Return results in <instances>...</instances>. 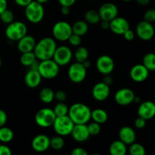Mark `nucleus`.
Segmentation results:
<instances>
[{
	"label": "nucleus",
	"mask_w": 155,
	"mask_h": 155,
	"mask_svg": "<svg viewBox=\"0 0 155 155\" xmlns=\"http://www.w3.org/2000/svg\"><path fill=\"white\" fill-rule=\"evenodd\" d=\"M56 48L57 45L54 39L45 37L36 42L33 52L38 60L44 61L52 58Z\"/></svg>",
	"instance_id": "f257e3e1"
},
{
	"label": "nucleus",
	"mask_w": 155,
	"mask_h": 155,
	"mask_svg": "<svg viewBox=\"0 0 155 155\" xmlns=\"http://www.w3.org/2000/svg\"><path fill=\"white\" fill-rule=\"evenodd\" d=\"M91 109L82 103H75L69 107L68 116L74 124H86L91 119Z\"/></svg>",
	"instance_id": "f03ea898"
},
{
	"label": "nucleus",
	"mask_w": 155,
	"mask_h": 155,
	"mask_svg": "<svg viewBox=\"0 0 155 155\" xmlns=\"http://www.w3.org/2000/svg\"><path fill=\"white\" fill-rule=\"evenodd\" d=\"M38 71L42 78L46 80L54 79L58 75L60 71V66L57 64L52 58L41 61L38 67Z\"/></svg>",
	"instance_id": "7ed1b4c3"
},
{
	"label": "nucleus",
	"mask_w": 155,
	"mask_h": 155,
	"mask_svg": "<svg viewBox=\"0 0 155 155\" xmlns=\"http://www.w3.org/2000/svg\"><path fill=\"white\" fill-rule=\"evenodd\" d=\"M25 16L32 24H38L43 19L45 10L42 4L36 1H32L25 7Z\"/></svg>",
	"instance_id": "20e7f679"
},
{
	"label": "nucleus",
	"mask_w": 155,
	"mask_h": 155,
	"mask_svg": "<svg viewBox=\"0 0 155 155\" xmlns=\"http://www.w3.org/2000/svg\"><path fill=\"white\" fill-rule=\"evenodd\" d=\"M5 33L9 40L18 41L23 36L27 35V26L21 21H13L8 24Z\"/></svg>",
	"instance_id": "39448f33"
},
{
	"label": "nucleus",
	"mask_w": 155,
	"mask_h": 155,
	"mask_svg": "<svg viewBox=\"0 0 155 155\" xmlns=\"http://www.w3.org/2000/svg\"><path fill=\"white\" fill-rule=\"evenodd\" d=\"M74 125L75 124L70 118V117L68 115H65V116L56 117L52 127L58 135L66 136L71 135Z\"/></svg>",
	"instance_id": "423d86ee"
},
{
	"label": "nucleus",
	"mask_w": 155,
	"mask_h": 155,
	"mask_svg": "<svg viewBox=\"0 0 155 155\" xmlns=\"http://www.w3.org/2000/svg\"><path fill=\"white\" fill-rule=\"evenodd\" d=\"M56 115L53 109L42 108L37 111L35 115V122L42 128H48L52 127Z\"/></svg>",
	"instance_id": "0eeeda50"
},
{
	"label": "nucleus",
	"mask_w": 155,
	"mask_h": 155,
	"mask_svg": "<svg viewBox=\"0 0 155 155\" xmlns=\"http://www.w3.org/2000/svg\"><path fill=\"white\" fill-rule=\"evenodd\" d=\"M72 33V26L66 21H58L52 27L54 38L61 42L68 41Z\"/></svg>",
	"instance_id": "6e6552de"
},
{
	"label": "nucleus",
	"mask_w": 155,
	"mask_h": 155,
	"mask_svg": "<svg viewBox=\"0 0 155 155\" xmlns=\"http://www.w3.org/2000/svg\"><path fill=\"white\" fill-rule=\"evenodd\" d=\"M86 68L80 62H75L70 66L68 71L69 80L74 83H80L86 77Z\"/></svg>",
	"instance_id": "1a4fd4ad"
},
{
	"label": "nucleus",
	"mask_w": 155,
	"mask_h": 155,
	"mask_svg": "<svg viewBox=\"0 0 155 155\" xmlns=\"http://www.w3.org/2000/svg\"><path fill=\"white\" fill-rule=\"evenodd\" d=\"M73 53L71 48L65 45L57 47L54 53L52 59L60 67L65 66L71 62Z\"/></svg>",
	"instance_id": "9d476101"
},
{
	"label": "nucleus",
	"mask_w": 155,
	"mask_h": 155,
	"mask_svg": "<svg viewBox=\"0 0 155 155\" xmlns=\"http://www.w3.org/2000/svg\"><path fill=\"white\" fill-rule=\"evenodd\" d=\"M154 28L152 24L148 21H140L137 24L136 28V33L139 39L144 41H149L154 37Z\"/></svg>",
	"instance_id": "9b49d317"
},
{
	"label": "nucleus",
	"mask_w": 155,
	"mask_h": 155,
	"mask_svg": "<svg viewBox=\"0 0 155 155\" xmlns=\"http://www.w3.org/2000/svg\"><path fill=\"white\" fill-rule=\"evenodd\" d=\"M96 68L98 72L103 75L110 74L114 69V61L110 56L106 54L101 55L97 59Z\"/></svg>",
	"instance_id": "f8f14e48"
},
{
	"label": "nucleus",
	"mask_w": 155,
	"mask_h": 155,
	"mask_svg": "<svg viewBox=\"0 0 155 155\" xmlns=\"http://www.w3.org/2000/svg\"><path fill=\"white\" fill-rule=\"evenodd\" d=\"M98 12L101 21H110L118 16V8L112 2H106L101 5Z\"/></svg>",
	"instance_id": "ddd939ff"
},
{
	"label": "nucleus",
	"mask_w": 155,
	"mask_h": 155,
	"mask_svg": "<svg viewBox=\"0 0 155 155\" xmlns=\"http://www.w3.org/2000/svg\"><path fill=\"white\" fill-rule=\"evenodd\" d=\"M134 97L135 93L132 89L128 88H123L119 89L115 93L114 99L119 105L126 106L133 102Z\"/></svg>",
	"instance_id": "4468645a"
},
{
	"label": "nucleus",
	"mask_w": 155,
	"mask_h": 155,
	"mask_svg": "<svg viewBox=\"0 0 155 155\" xmlns=\"http://www.w3.org/2000/svg\"><path fill=\"white\" fill-rule=\"evenodd\" d=\"M112 33L116 35H124L130 29V24L127 19L121 17H116L110 21V27Z\"/></svg>",
	"instance_id": "2eb2a0df"
},
{
	"label": "nucleus",
	"mask_w": 155,
	"mask_h": 155,
	"mask_svg": "<svg viewBox=\"0 0 155 155\" xmlns=\"http://www.w3.org/2000/svg\"><path fill=\"white\" fill-rule=\"evenodd\" d=\"M92 95L94 99L98 101H103L108 98L110 95V87L109 85L104 82H99L93 86L92 90Z\"/></svg>",
	"instance_id": "dca6fc26"
},
{
	"label": "nucleus",
	"mask_w": 155,
	"mask_h": 155,
	"mask_svg": "<svg viewBox=\"0 0 155 155\" xmlns=\"http://www.w3.org/2000/svg\"><path fill=\"white\" fill-rule=\"evenodd\" d=\"M31 145L32 148L36 152H45L50 147L49 137L44 134L37 135L32 140Z\"/></svg>",
	"instance_id": "f3484780"
},
{
	"label": "nucleus",
	"mask_w": 155,
	"mask_h": 155,
	"mask_svg": "<svg viewBox=\"0 0 155 155\" xmlns=\"http://www.w3.org/2000/svg\"><path fill=\"white\" fill-rule=\"evenodd\" d=\"M138 115L146 120L152 119L155 116V103L151 101H145L141 103L138 107Z\"/></svg>",
	"instance_id": "a211bd4d"
},
{
	"label": "nucleus",
	"mask_w": 155,
	"mask_h": 155,
	"mask_svg": "<svg viewBox=\"0 0 155 155\" xmlns=\"http://www.w3.org/2000/svg\"><path fill=\"white\" fill-rule=\"evenodd\" d=\"M149 71L143 64H136L131 68L130 76L132 80L137 83H141L148 79Z\"/></svg>",
	"instance_id": "6ab92c4d"
},
{
	"label": "nucleus",
	"mask_w": 155,
	"mask_h": 155,
	"mask_svg": "<svg viewBox=\"0 0 155 155\" xmlns=\"http://www.w3.org/2000/svg\"><path fill=\"white\" fill-rule=\"evenodd\" d=\"M71 135L73 139L78 142H85L90 136L86 124H75Z\"/></svg>",
	"instance_id": "aec40b11"
},
{
	"label": "nucleus",
	"mask_w": 155,
	"mask_h": 155,
	"mask_svg": "<svg viewBox=\"0 0 155 155\" xmlns=\"http://www.w3.org/2000/svg\"><path fill=\"white\" fill-rule=\"evenodd\" d=\"M36 39L30 35H25L18 41V48L21 53L33 51L36 45Z\"/></svg>",
	"instance_id": "412c9836"
},
{
	"label": "nucleus",
	"mask_w": 155,
	"mask_h": 155,
	"mask_svg": "<svg viewBox=\"0 0 155 155\" xmlns=\"http://www.w3.org/2000/svg\"><path fill=\"white\" fill-rule=\"evenodd\" d=\"M119 139L126 145H131L136 142V134L132 127H123L119 130Z\"/></svg>",
	"instance_id": "4be33fe9"
},
{
	"label": "nucleus",
	"mask_w": 155,
	"mask_h": 155,
	"mask_svg": "<svg viewBox=\"0 0 155 155\" xmlns=\"http://www.w3.org/2000/svg\"><path fill=\"white\" fill-rule=\"evenodd\" d=\"M42 77L39 73L38 70L30 69L26 74L24 77L25 84L30 88H36L40 84Z\"/></svg>",
	"instance_id": "5701e85b"
},
{
	"label": "nucleus",
	"mask_w": 155,
	"mask_h": 155,
	"mask_svg": "<svg viewBox=\"0 0 155 155\" xmlns=\"http://www.w3.org/2000/svg\"><path fill=\"white\" fill-rule=\"evenodd\" d=\"M109 152L111 155H125L127 152V145L120 139L114 141L110 144Z\"/></svg>",
	"instance_id": "b1692460"
},
{
	"label": "nucleus",
	"mask_w": 155,
	"mask_h": 155,
	"mask_svg": "<svg viewBox=\"0 0 155 155\" xmlns=\"http://www.w3.org/2000/svg\"><path fill=\"white\" fill-rule=\"evenodd\" d=\"M91 119L94 122H96L99 124H104L108 119L107 113L103 109H95L91 112Z\"/></svg>",
	"instance_id": "393cba45"
},
{
	"label": "nucleus",
	"mask_w": 155,
	"mask_h": 155,
	"mask_svg": "<svg viewBox=\"0 0 155 155\" xmlns=\"http://www.w3.org/2000/svg\"><path fill=\"white\" fill-rule=\"evenodd\" d=\"M88 30H89V26L86 21H77L72 26L73 33L80 36L86 35L87 33Z\"/></svg>",
	"instance_id": "a878e982"
},
{
	"label": "nucleus",
	"mask_w": 155,
	"mask_h": 155,
	"mask_svg": "<svg viewBox=\"0 0 155 155\" xmlns=\"http://www.w3.org/2000/svg\"><path fill=\"white\" fill-rule=\"evenodd\" d=\"M39 98L45 104H49L54 99V92L48 87L43 88L39 92Z\"/></svg>",
	"instance_id": "bb28decb"
},
{
	"label": "nucleus",
	"mask_w": 155,
	"mask_h": 155,
	"mask_svg": "<svg viewBox=\"0 0 155 155\" xmlns=\"http://www.w3.org/2000/svg\"><path fill=\"white\" fill-rule=\"evenodd\" d=\"M36 57L34 52L33 51H28V52L21 53V56L20 58V61L23 66L29 67L36 60Z\"/></svg>",
	"instance_id": "cd10ccee"
},
{
	"label": "nucleus",
	"mask_w": 155,
	"mask_h": 155,
	"mask_svg": "<svg viewBox=\"0 0 155 155\" xmlns=\"http://www.w3.org/2000/svg\"><path fill=\"white\" fill-rule=\"evenodd\" d=\"M142 64L150 71H155V54L153 52L147 53L143 58Z\"/></svg>",
	"instance_id": "c85d7f7f"
},
{
	"label": "nucleus",
	"mask_w": 155,
	"mask_h": 155,
	"mask_svg": "<svg viewBox=\"0 0 155 155\" xmlns=\"http://www.w3.org/2000/svg\"><path fill=\"white\" fill-rule=\"evenodd\" d=\"M14 138V133L10 128L5 126L0 127V142L3 143L10 142Z\"/></svg>",
	"instance_id": "c756f323"
},
{
	"label": "nucleus",
	"mask_w": 155,
	"mask_h": 155,
	"mask_svg": "<svg viewBox=\"0 0 155 155\" xmlns=\"http://www.w3.org/2000/svg\"><path fill=\"white\" fill-rule=\"evenodd\" d=\"M85 21L89 24H98L101 21L98 12L95 10H89L85 14Z\"/></svg>",
	"instance_id": "7c9ffc66"
},
{
	"label": "nucleus",
	"mask_w": 155,
	"mask_h": 155,
	"mask_svg": "<svg viewBox=\"0 0 155 155\" xmlns=\"http://www.w3.org/2000/svg\"><path fill=\"white\" fill-rule=\"evenodd\" d=\"M74 58H75L77 62L83 63L84 61L87 60L88 58H89V51L86 47H78L74 52Z\"/></svg>",
	"instance_id": "2f4dec72"
},
{
	"label": "nucleus",
	"mask_w": 155,
	"mask_h": 155,
	"mask_svg": "<svg viewBox=\"0 0 155 155\" xmlns=\"http://www.w3.org/2000/svg\"><path fill=\"white\" fill-rule=\"evenodd\" d=\"M64 145L65 142L63 136L58 135V136L50 139V147H51L55 151H59V150L62 149Z\"/></svg>",
	"instance_id": "473e14b6"
},
{
	"label": "nucleus",
	"mask_w": 155,
	"mask_h": 155,
	"mask_svg": "<svg viewBox=\"0 0 155 155\" xmlns=\"http://www.w3.org/2000/svg\"><path fill=\"white\" fill-rule=\"evenodd\" d=\"M53 110H54L56 117L65 116V115L68 114L69 107L64 101H58V103L54 106Z\"/></svg>",
	"instance_id": "72a5a7b5"
},
{
	"label": "nucleus",
	"mask_w": 155,
	"mask_h": 155,
	"mask_svg": "<svg viewBox=\"0 0 155 155\" xmlns=\"http://www.w3.org/2000/svg\"><path fill=\"white\" fill-rule=\"evenodd\" d=\"M130 145L129 153L131 155H145L146 154L145 147L141 144L133 142V144Z\"/></svg>",
	"instance_id": "f704fd0d"
},
{
	"label": "nucleus",
	"mask_w": 155,
	"mask_h": 155,
	"mask_svg": "<svg viewBox=\"0 0 155 155\" xmlns=\"http://www.w3.org/2000/svg\"><path fill=\"white\" fill-rule=\"evenodd\" d=\"M14 14L12 11L8 10V9H5L3 11L1 14H0V19H1L2 22L4 23L5 24H9L14 21Z\"/></svg>",
	"instance_id": "c9c22d12"
},
{
	"label": "nucleus",
	"mask_w": 155,
	"mask_h": 155,
	"mask_svg": "<svg viewBox=\"0 0 155 155\" xmlns=\"http://www.w3.org/2000/svg\"><path fill=\"white\" fill-rule=\"evenodd\" d=\"M87 128L90 136H96L101 132V124L93 121L87 125Z\"/></svg>",
	"instance_id": "e433bc0d"
},
{
	"label": "nucleus",
	"mask_w": 155,
	"mask_h": 155,
	"mask_svg": "<svg viewBox=\"0 0 155 155\" xmlns=\"http://www.w3.org/2000/svg\"><path fill=\"white\" fill-rule=\"evenodd\" d=\"M68 41L73 46H79L81 44V36L72 33L69 37V39H68Z\"/></svg>",
	"instance_id": "4c0bfd02"
},
{
	"label": "nucleus",
	"mask_w": 155,
	"mask_h": 155,
	"mask_svg": "<svg viewBox=\"0 0 155 155\" xmlns=\"http://www.w3.org/2000/svg\"><path fill=\"white\" fill-rule=\"evenodd\" d=\"M144 20L148 21L150 23H153L155 21V9L151 8L146 11L144 15Z\"/></svg>",
	"instance_id": "58836bf2"
},
{
	"label": "nucleus",
	"mask_w": 155,
	"mask_h": 155,
	"mask_svg": "<svg viewBox=\"0 0 155 155\" xmlns=\"http://www.w3.org/2000/svg\"><path fill=\"white\" fill-rule=\"evenodd\" d=\"M146 120L144 118L141 117H138L136 120H135L134 125L137 129H142L145 127L146 125Z\"/></svg>",
	"instance_id": "ea45409f"
},
{
	"label": "nucleus",
	"mask_w": 155,
	"mask_h": 155,
	"mask_svg": "<svg viewBox=\"0 0 155 155\" xmlns=\"http://www.w3.org/2000/svg\"><path fill=\"white\" fill-rule=\"evenodd\" d=\"M54 98L58 101H64L67 98V95L64 91H57L54 92Z\"/></svg>",
	"instance_id": "a19ab883"
},
{
	"label": "nucleus",
	"mask_w": 155,
	"mask_h": 155,
	"mask_svg": "<svg viewBox=\"0 0 155 155\" xmlns=\"http://www.w3.org/2000/svg\"><path fill=\"white\" fill-rule=\"evenodd\" d=\"M72 155H87L88 152L81 147H77V148H74L72 151L71 152Z\"/></svg>",
	"instance_id": "79ce46f5"
},
{
	"label": "nucleus",
	"mask_w": 155,
	"mask_h": 155,
	"mask_svg": "<svg viewBox=\"0 0 155 155\" xmlns=\"http://www.w3.org/2000/svg\"><path fill=\"white\" fill-rule=\"evenodd\" d=\"M12 151L10 148L5 145H0V155H11Z\"/></svg>",
	"instance_id": "37998d69"
},
{
	"label": "nucleus",
	"mask_w": 155,
	"mask_h": 155,
	"mask_svg": "<svg viewBox=\"0 0 155 155\" xmlns=\"http://www.w3.org/2000/svg\"><path fill=\"white\" fill-rule=\"evenodd\" d=\"M123 36H124V37L125 38L126 40L132 41L133 40V39L135 38V33L133 31V30L129 29L127 31H126L125 33H124V34L123 35Z\"/></svg>",
	"instance_id": "c03bdc74"
},
{
	"label": "nucleus",
	"mask_w": 155,
	"mask_h": 155,
	"mask_svg": "<svg viewBox=\"0 0 155 155\" xmlns=\"http://www.w3.org/2000/svg\"><path fill=\"white\" fill-rule=\"evenodd\" d=\"M7 122V114L3 110L0 109V127L5 126Z\"/></svg>",
	"instance_id": "a18cd8bd"
},
{
	"label": "nucleus",
	"mask_w": 155,
	"mask_h": 155,
	"mask_svg": "<svg viewBox=\"0 0 155 155\" xmlns=\"http://www.w3.org/2000/svg\"><path fill=\"white\" fill-rule=\"evenodd\" d=\"M59 4L61 6H68V7H71L74 3L76 2L77 0H58Z\"/></svg>",
	"instance_id": "49530a36"
},
{
	"label": "nucleus",
	"mask_w": 155,
	"mask_h": 155,
	"mask_svg": "<svg viewBox=\"0 0 155 155\" xmlns=\"http://www.w3.org/2000/svg\"><path fill=\"white\" fill-rule=\"evenodd\" d=\"M15 2V4L18 5V6H21V7H26L27 5L30 4L33 0H14Z\"/></svg>",
	"instance_id": "de8ad7c7"
},
{
	"label": "nucleus",
	"mask_w": 155,
	"mask_h": 155,
	"mask_svg": "<svg viewBox=\"0 0 155 155\" xmlns=\"http://www.w3.org/2000/svg\"><path fill=\"white\" fill-rule=\"evenodd\" d=\"M7 0H0V14H1L3 11L7 9Z\"/></svg>",
	"instance_id": "09e8293b"
},
{
	"label": "nucleus",
	"mask_w": 155,
	"mask_h": 155,
	"mask_svg": "<svg viewBox=\"0 0 155 155\" xmlns=\"http://www.w3.org/2000/svg\"><path fill=\"white\" fill-rule=\"evenodd\" d=\"M112 81H113V79H112V77H110V74H107V75H104V79H103V81L104 83H106V84L107 85H110V83H112Z\"/></svg>",
	"instance_id": "8fccbe9b"
},
{
	"label": "nucleus",
	"mask_w": 155,
	"mask_h": 155,
	"mask_svg": "<svg viewBox=\"0 0 155 155\" xmlns=\"http://www.w3.org/2000/svg\"><path fill=\"white\" fill-rule=\"evenodd\" d=\"M101 27L103 30H107L110 27V21H101Z\"/></svg>",
	"instance_id": "3c124183"
},
{
	"label": "nucleus",
	"mask_w": 155,
	"mask_h": 155,
	"mask_svg": "<svg viewBox=\"0 0 155 155\" xmlns=\"http://www.w3.org/2000/svg\"><path fill=\"white\" fill-rule=\"evenodd\" d=\"M70 8L71 7H68V6H61V12L62 15H68L70 13V12H71Z\"/></svg>",
	"instance_id": "603ef678"
},
{
	"label": "nucleus",
	"mask_w": 155,
	"mask_h": 155,
	"mask_svg": "<svg viewBox=\"0 0 155 155\" xmlns=\"http://www.w3.org/2000/svg\"><path fill=\"white\" fill-rule=\"evenodd\" d=\"M136 1L141 5H147L151 0H136Z\"/></svg>",
	"instance_id": "864d4df0"
},
{
	"label": "nucleus",
	"mask_w": 155,
	"mask_h": 155,
	"mask_svg": "<svg viewBox=\"0 0 155 155\" xmlns=\"http://www.w3.org/2000/svg\"><path fill=\"white\" fill-rule=\"evenodd\" d=\"M82 64H83V65L86 68V69H87L88 68H89V67H90V64H91L90 61H89V60H88V59L87 60L84 61H83Z\"/></svg>",
	"instance_id": "5fc2aeb1"
},
{
	"label": "nucleus",
	"mask_w": 155,
	"mask_h": 155,
	"mask_svg": "<svg viewBox=\"0 0 155 155\" xmlns=\"http://www.w3.org/2000/svg\"><path fill=\"white\" fill-rule=\"evenodd\" d=\"M141 101V98H140V97H137V96H136V95H135V97H134V100H133V102H135V103H139Z\"/></svg>",
	"instance_id": "6e6d98bb"
},
{
	"label": "nucleus",
	"mask_w": 155,
	"mask_h": 155,
	"mask_svg": "<svg viewBox=\"0 0 155 155\" xmlns=\"http://www.w3.org/2000/svg\"><path fill=\"white\" fill-rule=\"evenodd\" d=\"M36 2H39L40 4H44V3H46L48 2L49 0H36Z\"/></svg>",
	"instance_id": "4d7b16f0"
},
{
	"label": "nucleus",
	"mask_w": 155,
	"mask_h": 155,
	"mask_svg": "<svg viewBox=\"0 0 155 155\" xmlns=\"http://www.w3.org/2000/svg\"><path fill=\"white\" fill-rule=\"evenodd\" d=\"M124 2H130V1H133V0H123Z\"/></svg>",
	"instance_id": "13d9d810"
},
{
	"label": "nucleus",
	"mask_w": 155,
	"mask_h": 155,
	"mask_svg": "<svg viewBox=\"0 0 155 155\" xmlns=\"http://www.w3.org/2000/svg\"><path fill=\"white\" fill-rule=\"evenodd\" d=\"M1 65H2V60L1 58H0V68H1Z\"/></svg>",
	"instance_id": "bf43d9fd"
},
{
	"label": "nucleus",
	"mask_w": 155,
	"mask_h": 155,
	"mask_svg": "<svg viewBox=\"0 0 155 155\" xmlns=\"http://www.w3.org/2000/svg\"><path fill=\"white\" fill-rule=\"evenodd\" d=\"M154 98H155V92H154Z\"/></svg>",
	"instance_id": "052dcab7"
}]
</instances>
